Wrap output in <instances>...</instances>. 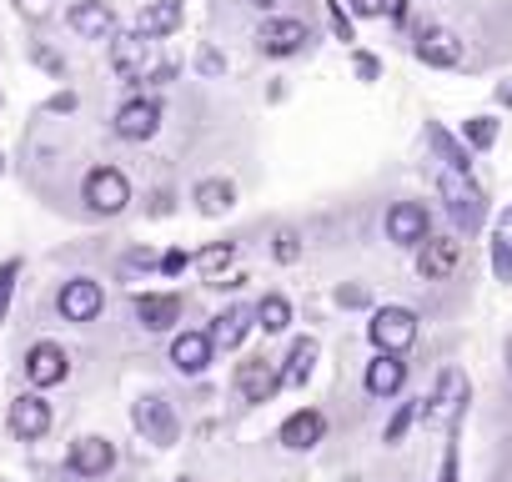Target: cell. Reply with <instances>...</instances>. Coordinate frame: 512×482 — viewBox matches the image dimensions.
I'll use <instances>...</instances> for the list:
<instances>
[{
	"instance_id": "44",
	"label": "cell",
	"mask_w": 512,
	"mask_h": 482,
	"mask_svg": "<svg viewBox=\"0 0 512 482\" xmlns=\"http://www.w3.org/2000/svg\"><path fill=\"white\" fill-rule=\"evenodd\" d=\"M507 372H512V342H507Z\"/></svg>"
},
{
	"instance_id": "29",
	"label": "cell",
	"mask_w": 512,
	"mask_h": 482,
	"mask_svg": "<svg viewBox=\"0 0 512 482\" xmlns=\"http://www.w3.org/2000/svg\"><path fill=\"white\" fill-rule=\"evenodd\" d=\"M462 136H467L472 151H492V141H497V121H492V116H472V121L462 126Z\"/></svg>"
},
{
	"instance_id": "24",
	"label": "cell",
	"mask_w": 512,
	"mask_h": 482,
	"mask_svg": "<svg viewBox=\"0 0 512 482\" xmlns=\"http://www.w3.org/2000/svg\"><path fill=\"white\" fill-rule=\"evenodd\" d=\"M317 367V342L312 337H297L292 352H287V367H282V387H302Z\"/></svg>"
},
{
	"instance_id": "30",
	"label": "cell",
	"mask_w": 512,
	"mask_h": 482,
	"mask_svg": "<svg viewBox=\"0 0 512 482\" xmlns=\"http://www.w3.org/2000/svg\"><path fill=\"white\" fill-rule=\"evenodd\" d=\"M492 272H497V282H512V236H492Z\"/></svg>"
},
{
	"instance_id": "26",
	"label": "cell",
	"mask_w": 512,
	"mask_h": 482,
	"mask_svg": "<svg viewBox=\"0 0 512 482\" xmlns=\"http://www.w3.org/2000/svg\"><path fill=\"white\" fill-rule=\"evenodd\" d=\"M236 262V241H211V247L196 257V267H201V277L206 282H216V277H226V267Z\"/></svg>"
},
{
	"instance_id": "38",
	"label": "cell",
	"mask_w": 512,
	"mask_h": 482,
	"mask_svg": "<svg viewBox=\"0 0 512 482\" xmlns=\"http://www.w3.org/2000/svg\"><path fill=\"white\" fill-rule=\"evenodd\" d=\"M46 111H51V116H66V111H76V91H56V96L46 101Z\"/></svg>"
},
{
	"instance_id": "37",
	"label": "cell",
	"mask_w": 512,
	"mask_h": 482,
	"mask_svg": "<svg viewBox=\"0 0 512 482\" xmlns=\"http://www.w3.org/2000/svg\"><path fill=\"white\" fill-rule=\"evenodd\" d=\"M297 257H302L297 236H292V231H282V236H277V262H297Z\"/></svg>"
},
{
	"instance_id": "11",
	"label": "cell",
	"mask_w": 512,
	"mask_h": 482,
	"mask_svg": "<svg viewBox=\"0 0 512 482\" xmlns=\"http://www.w3.org/2000/svg\"><path fill=\"white\" fill-rule=\"evenodd\" d=\"M412 51H417L422 66H437V71L462 66V41H457L452 31H442V26H422L417 41H412Z\"/></svg>"
},
{
	"instance_id": "19",
	"label": "cell",
	"mask_w": 512,
	"mask_h": 482,
	"mask_svg": "<svg viewBox=\"0 0 512 482\" xmlns=\"http://www.w3.org/2000/svg\"><path fill=\"white\" fill-rule=\"evenodd\" d=\"M367 392L372 397H397L402 392V382H407V362L397 357V352H377L372 362H367Z\"/></svg>"
},
{
	"instance_id": "33",
	"label": "cell",
	"mask_w": 512,
	"mask_h": 482,
	"mask_svg": "<svg viewBox=\"0 0 512 482\" xmlns=\"http://www.w3.org/2000/svg\"><path fill=\"white\" fill-rule=\"evenodd\" d=\"M322 6H327V21H332L337 41H352V16L342 11V0H322Z\"/></svg>"
},
{
	"instance_id": "8",
	"label": "cell",
	"mask_w": 512,
	"mask_h": 482,
	"mask_svg": "<svg viewBox=\"0 0 512 482\" xmlns=\"http://www.w3.org/2000/svg\"><path fill=\"white\" fill-rule=\"evenodd\" d=\"M427 236H432L427 206H417V201H397V206L387 211V241H397V247H422Z\"/></svg>"
},
{
	"instance_id": "23",
	"label": "cell",
	"mask_w": 512,
	"mask_h": 482,
	"mask_svg": "<svg viewBox=\"0 0 512 482\" xmlns=\"http://www.w3.org/2000/svg\"><path fill=\"white\" fill-rule=\"evenodd\" d=\"M231 206H236V186H231V181L211 176V181L196 186V211H201V216H226Z\"/></svg>"
},
{
	"instance_id": "7",
	"label": "cell",
	"mask_w": 512,
	"mask_h": 482,
	"mask_svg": "<svg viewBox=\"0 0 512 482\" xmlns=\"http://www.w3.org/2000/svg\"><path fill=\"white\" fill-rule=\"evenodd\" d=\"M131 422H136V427L146 432V442H156V447H171L176 432H181V422H176V412H171L166 397H141L136 412H131Z\"/></svg>"
},
{
	"instance_id": "25",
	"label": "cell",
	"mask_w": 512,
	"mask_h": 482,
	"mask_svg": "<svg viewBox=\"0 0 512 482\" xmlns=\"http://www.w3.org/2000/svg\"><path fill=\"white\" fill-rule=\"evenodd\" d=\"M256 327H262V332H287L292 327V302L282 297V292H272V297H262V302H256Z\"/></svg>"
},
{
	"instance_id": "2",
	"label": "cell",
	"mask_w": 512,
	"mask_h": 482,
	"mask_svg": "<svg viewBox=\"0 0 512 482\" xmlns=\"http://www.w3.org/2000/svg\"><path fill=\"white\" fill-rule=\"evenodd\" d=\"M367 337H372L377 352H397L402 357L417 342V312H407V307H377L372 322H367Z\"/></svg>"
},
{
	"instance_id": "32",
	"label": "cell",
	"mask_w": 512,
	"mask_h": 482,
	"mask_svg": "<svg viewBox=\"0 0 512 482\" xmlns=\"http://www.w3.org/2000/svg\"><path fill=\"white\" fill-rule=\"evenodd\" d=\"M16 277H21V262H0V317L11 312V292H16Z\"/></svg>"
},
{
	"instance_id": "28",
	"label": "cell",
	"mask_w": 512,
	"mask_h": 482,
	"mask_svg": "<svg viewBox=\"0 0 512 482\" xmlns=\"http://www.w3.org/2000/svg\"><path fill=\"white\" fill-rule=\"evenodd\" d=\"M427 141L442 151V161H447L452 171H467V166H472V161H467V146H457V141H452L442 126H427Z\"/></svg>"
},
{
	"instance_id": "36",
	"label": "cell",
	"mask_w": 512,
	"mask_h": 482,
	"mask_svg": "<svg viewBox=\"0 0 512 482\" xmlns=\"http://www.w3.org/2000/svg\"><path fill=\"white\" fill-rule=\"evenodd\" d=\"M191 262H196V257H186V252L176 247V252H166V257H161V272H166V277H181Z\"/></svg>"
},
{
	"instance_id": "27",
	"label": "cell",
	"mask_w": 512,
	"mask_h": 482,
	"mask_svg": "<svg viewBox=\"0 0 512 482\" xmlns=\"http://www.w3.org/2000/svg\"><path fill=\"white\" fill-rule=\"evenodd\" d=\"M462 392H467V387H462V372H442V377H437V397H432V402H437V407H432V417H447V412H457Z\"/></svg>"
},
{
	"instance_id": "9",
	"label": "cell",
	"mask_w": 512,
	"mask_h": 482,
	"mask_svg": "<svg viewBox=\"0 0 512 482\" xmlns=\"http://www.w3.org/2000/svg\"><path fill=\"white\" fill-rule=\"evenodd\" d=\"M151 56H156V41H146L141 31L111 41V66H116L121 81H141V76L151 71Z\"/></svg>"
},
{
	"instance_id": "12",
	"label": "cell",
	"mask_w": 512,
	"mask_h": 482,
	"mask_svg": "<svg viewBox=\"0 0 512 482\" xmlns=\"http://www.w3.org/2000/svg\"><path fill=\"white\" fill-rule=\"evenodd\" d=\"M156 131H161V101L136 96V101H126V106L116 111V136H121V141H151Z\"/></svg>"
},
{
	"instance_id": "45",
	"label": "cell",
	"mask_w": 512,
	"mask_h": 482,
	"mask_svg": "<svg viewBox=\"0 0 512 482\" xmlns=\"http://www.w3.org/2000/svg\"><path fill=\"white\" fill-rule=\"evenodd\" d=\"M181 482H191V477H181Z\"/></svg>"
},
{
	"instance_id": "14",
	"label": "cell",
	"mask_w": 512,
	"mask_h": 482,
	"mask_svg": "<svg viewBox=\"0 0 512 482\" xmlns=\"http://www.w3.org/2000/svg\"><path fill=\"white\" fill-rule=\"evenodd\" d=\"M6 422H11V432H16L21 442H36V437H46V432H51V407H46L36 392H21V397L11 402Z\"/></svg>"
},
{
	"instance_id": "20",
	"label": "cell",
	"mask_w": 512,
	"mask_h": 482,
	"mask_svg": "<svg viewBox=\"0 0 512 482\" xmlns=\"http://www.w3.org/2000/svg\"><path fill=\"white\" fill-rule=\"evenodd\" d=\"M111 467H116V447L106 437H81L71 447V472L76 477H106Z\"/></svg>"
},
{
	"instance_id": "21",
	"label": "cell",
	"mask_w": 512,
	"mask_h": 482,
	"mask_svg": "<svg viewBox=\"0 0 512 482\" xmlns=\"http://www.w3.org/2000/svg\"><path fill=\"white\" fill-rule=\"evenodd\" d=\"M136 317H141L146 332H166V327L181 322V297L176 292H146V297H136Z\"/></svg>"
},
{
	"instance_id": "13",
	"label": "cell",
	"mask_w": 512,
	"mask_h": 482,
	"mask_svg": "<svg viewBox=\"0 0 512 482\" xmlns=\"http://www.w3.org/2000/svg\"><path fill=\"white\" fill-rule=\"evenodd\" d=\"M277 387H282V372H277L267 357H246V362L236 367V392H241L246 402H272Z\"/></svg>"
},
{
	"instance_id": "17",
	"label": "cell",
	"mask_w": 512,
	"mask_h": 482,
	"mask_svg": "<svg viewBox=\"0 0 512 482\" xmlns=\"http://www.w3.org/2000/svg\"><path fill=\"white\" fill-rule=\"evenodd\" d=\"M181 21H186L181 0H146V6L136 11V31H141L146 41H161V36L181 31Z\"/></svg>"
},
{
	"instance_id": "5",
	"label": "cell",
	"mask_w": 512,
	"mask_h": 482,
	"mask_svg": "<svg viewBox=\"0 0 512 482\" xmlns=\"http://www.w3.org/2000/svg\"><path fill=\"white\" fill-rule=\"evenodd\" d=\"M66 26L81 36V41H116V11L106 6V0H76V6L66 11Z\"/></svg>"
},
{
	"instance_id": "18",
	"label": "cell",
	"mask_w": 512,
	"mask_h": 482,
	"mask_svg": "<svg viewBox=\"0 0 512 482\" xmlns=\"http://www.w3.org/2000/svg\"><path fill=\"white\" fill-rule=\"evenodd\" d=\"M322 432H327V417L317 412V407H302V412H292L287 422H282V447H292V452H312L317 442H322Z\"/></svg>"
},
{
	"instance_id": "1",
	"label": "cell",
	"mask_w": 512,
	"mask_h": 482,
	"mask_svg": "<svg viewBox=\"0 0 512 482\" xmlns=\"http://www.w3.org/2000/svg\"><path fill=\"white\" fill-rule=\"evenodd\" d=\"M437 191H442V201H447V211H452V221L462 226V231H477L482 221H487V201H482V191L467 181V171H442L437 176Z\"/></svg>"
},
{
	"instance_id": "42",
	"label": "cell",
	"mask_w": 512,
	"mask_h": 482,
	"mask_svg": "<svg viewBox=\"0 0 512 482\" xmlns=\"http://www.w3.org/2000/svg\"><path fill=\"white\" fill-rule=\"evenodd\" d=\"M497 101H502V106H512V81H502V86H497Z\"/></svg>"
},
{
	"instance_id": "10",
	"label": "cell",
	"mask_w": 512,
	"mask_h": 482,
	"mask_svg": "<svg viewBox=\"0 0 512 482\" xmlns=\"http://www.w3.org/2000/svg\"><path fill=\"white\" fill-rule=\"evenodd\" d=\"M457 262H462V241H452V236H427L417 247V272L427 282H447L457 272Z\"/></svg>"
},
{
	"instance_id": "4",
	"label": "cell",
	"mask_w": 512,
	"mask_h": 482,
	"mask_svg": "<svg viewBox=\"0 0 512 482\" xmlns=\"http://www.w3.org/2000/svg\"><path fill=\"white\" fill-rule=\"evenodd\" d=\"M312 41V31H307V21H297V16H272L262 31H256V51L262 56H297L302 46Z\"/></svg>"
},
{
	"instance_id": "16",
	"label": "cell",
	"mask_w": 512,
	"mask_h": 482,
	"mask_svg": "<svg viewBox=\"0 0 512 482\" xmlns=\"http://www.w3.org/2000/svg\"><path fill=\"white\" fill-rule=\"evenodd\" d=\"M66 372H71V362H66V352H61L56 342H36V347L26 352V377H31V387H56V382H66Z\"/></svg>"
},
{
	"instance_id": "31",
	"label": "cell",
	"mask_w": 512,
	"mask_h": 482,
	"mask_svg": "<svg viewBox=\"0 0 512 482\" xmlns=\"http://www.w3.org/2000/svg\"><path fill=\"white\" fill-rule=\"evenodd\" d=\"M412 422H417V402H402V407H397V417L387 422V432H382V437H387V442H402Z\"/></svg>"
},
{
	"instance_id": "22",
	"label": "cell",
	"mask_w": 512,
	"mask_h": 482,
	"mask_svg": "<svg viewBox=\"0 0 512 482\" xmlns=\"http://www.w3.org/2000/svg\"><path fill=\"white\" fill-rule=\"evenodd\" d=\"M256 322V312H246V307H226V312H216V322H211V342L216 347H241V337H246V327Z\"/></svg>"
},
{
	"instance_id": "34",
	"label": "cell",
	"mask_w": 512,
	"mask_h": 482,
	"mask_svg": "<svg viewBox=\"0 0 512 482\" xmlns=\"http://www.w3.org/2000/svg\"><path fill=\"white\" fill-rule=\"evenodd\" d=\"M392 6H397V0H352V11H357V16H367V21L392 16Z\"/></svg>"
},
{
	"instance_id": "35",
	"label": "cell",
	"mask_w": 512,
	"mask_h": 482,
	"mask_svg": "<svg viewBox=\"0 0 512 482\" xmlns=\"http://www.w3.org/2000/svg\"><path fill=\"white\" fill-rule=\"evenodd\" d=\"M352 66H357V76H362V81H377V76H382V61H377V56H367V51H357V56H352Z\"/></svg>"
},
{
	"instance_id": "43",
	"label": "cell",
	"mask_w": 512,
	"mask_h": 482,
	"mask_svg": "<svg viewBox=\"0 0 512 482\" xmlns=\"http://www.w3.org/2000/svg\"><path fill=\"white\" fill-rule=\"evenodd\" d=\"M246 6H256V11H277L282 0H246Z\"/></svg>"
},
{
	"instance_id": "40",
	"label": "cell",
	"mask_w": 512,
	"mask_h": 482,
	"mask_svg": "<svg viewBox=\"0 0 512 482\" xmlns=\"http://www.w3.org/2000/svg\"><path fill=\"white\" fill-rule=\"evenodd\" d=\"M442 482H457V452L442 457Z\"/></svg>"
},
{
	"instance_id": "15",
	"label": "cell",
	"mask_w": 512,
	"mask_h": 482,
	"mask_svg": "<svg viewBox=\"0 0 512 482\" xmlns=\"http://www.w3.org/2000/svg\"><path fill=\"white\" fill-rule=\"evenodd\" d=\"M211 352H216L211 332H181V337L171 342V367H176L181 377H201V372L211 367Z\"/></svg>"
},
{
	"instance_id": "6",
	"label": "cell",
	"mask_w": 512,
	"mask_h": 482,
	"mask_svg": "<svg viewBox=\"0 0 512 482\" xmlns=\"http://www.w3.org/2000/svg\"><path fill=\"white\" fill-rule=\"evenodd\" d=\"M101 307H106V292H101V282H91V277H71V282L61 287V297H56V312H61L66 322H96Z\"/></svg>"
},
{
	"instance_id": "41",
	"label": "cell",
	"mask_w": 512,
	"mask_h": 482,
	"mask_svg": "<svg viewBox=\"0 0 512 482\" xmlns=\"http://www.w3.org/2000/svg\"><path fill=\"white\" fill-rule=\"evenodd\" d=\"M36 61H41V66H46V71H66V66H61V61H56V56H51V51H36Z\"/></svg>"
},
{
	"instance_id": "3",
	"label": "cell",
	"mask_w": 512,
	"mask_h": 482,
	"mask_svg": "<svg viewBox=\"0 0 512 482\" xmlns=\"http://www.w3.org/2000/svg\"><path fill=\"white\" fill-rule=\"evenodd\" d=\"M81 196H86V206H91L96 216H116V211H126V201H131V181H126L116 166H96V171H86Z\"/></svg>"
},
{
	"instance_id": "39",
	"label": "cell",
	"mask_w": 512,
	"mask_h": 482,
	"mask_svg": "<svg viewBox=\"0 0 512 482\" xmlns=\"http://www.w3.org/2000/svg\"><path fill=\"white\" fill-rule=\"evenodd\" d=\"M196 66H201V71H206V76H221V71H226V61H221V56H216V51H211V46H206V51H201V56H196Z\"/></svg>"
}]
</instances>
